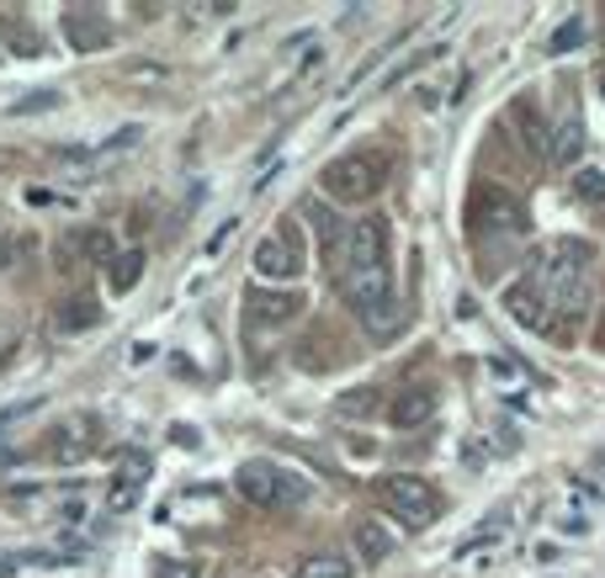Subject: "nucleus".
I'll list each match as a JSON object with an SVG mask.
<instances>
[{
    "instance_id": "obj_29",
    "label": "nucleus",
    "mask_w": 605,
    "mask_h": 578,
    "mask_svg": "<svg viewBox=\"0 0 605 578\" xmlns=\"http://www.w3.org/2000/svg\"><path fill=\"white\" fill-rule=\"evenodd\" d=\"M80 515H85V505L74 499V505H64V526H80Z\"/></svg>"
},
{
    "instance_id": "obj_1",
    "label": "nucleus",
    "mask_w": 605,
    "mask_h": 578,
    "mask_svg": "<svg viewBox=\"0 0 605 578\" xmlns=\"http://www.w3.org/2000/svg\"><path fill=\"white\" fill-rule=\"evenodd\" d=\"M335 287L372 335H393L404 324V303L393 292V265H387V217L383 213L351 223L345 250H340V261H335Z\"/></svg>"
},
{
    "instance_id": "obj_18",
    "label": "nucleus",
    "mask_w": 605,
    "mask_h": 578,
    "mask_svg": "<svg viewBox=\"0 0 605 578\" xmlns=\"http://www.w3.org/2000/svg\"><path fill=\"white\" fill-rule=\"evenodd\" d=\"M351 541H356V552H362L366 562H383V557L393 552V536H387L377 520H362V526L351 530Z\"/></svg>"
},
{
    "instance_id": "obj_21",
    "label": "nucleus",
    "mask_w": 605,
    "mask_h": 578,
    "mask_svg": "<svg viewBox=\"0 0 605 578\" xmlns=\"http://www.w3.org/2000/svg\"><path fill=\"white\" fill-rule=\"evenodd\" d=\"M584 38H589V22H584V17H568V22H563L553 38H547V53H574Z\"/></svg>"
},
{
    "instance_id": "obj_12",
    "label": "nucleus",
    "mask_w": 605,
    "mask_h": 578,
    "mask_svg": "<svg viewBox=\"0 0 605 578\" xmlns=\"http://www.w3.org/2000/svg\"><path fill=\"white\" fill-rule=\"evenodd\" d=\"M505 308L521 329H553V308L542 303V292H536L532 282H515V287L505 292Z\"/></svg>"
},
{
    "instance_id": "obj_2",
    "label": "nucleus",
    "mask_w": 605,
    "mask_h": 578,
    "mask_svg": "<svg viewBox=\"0 0 605 578\" xmlns=\"http://www.w3.org/2000/svg\"><path fill=\"white\" fill-rule=\"evenodd\" d=\"M234 488H240V499H250L255 509H298V505H309V483L298 478L292 467L266 462V457L240 462Z\"/></svg>"
},
{
    "instance_id": "obj_17",
    "label": "nucleus",
    "mask_w": 605,
    "mask_h": 578,
    "mask_svg": "<svg viewBox=\"0 0 605 578\" xmlns=\"http://www.w3.org/2000/svg\"><path fill=\"white\" fill-rule=\"evenodd\" d=\"M383 409V393H377V387H351V393H340L335 398V414L340 419H372V414Z\"/></svg>"
},
{
    "instance_id": "obj_13",
    "label": "nucleus",
    "mask_w": 605,
    "mask_h": 578,
    "mask_svg": "<svg viewBox=\"0 0 605 578\" xmlns=\"http://www.w3.org/2000/svg\"><path fill=\"white\" fill-rule=\"evenodd\" d=\"M309 217H314V234H319V250H324V261H340V250H345V234H351V223H345L335 207H319V202H309Z\"/></svg>"
},
{
    "instance_id": "obj_30",
    "label": "nucleus",
    "mask_w": 605,
    "mask_h": 578,
    "mask_svg": "<svg viewBox=\"0 0 605 578\" xmlns=\"http://www.w3.org/2000/svg\"><path fill=\"white\" fill-rule=\"evenodd\" d=\"M219 578H234V574H219Z\"/></svg>"
},
{
    "instance_id": "obj_11",
    "label": "nucleus",
    "mask_w": 605,
    "mask_h": 578,
    "mask_svg": "<svg viewBox=\"0 0 605 578\" xmlns=\"http://www.w3.org/2000/svg\"><path fill=\"white\" fill-rule=\"evenodd\" d=\"M579 149H584V118H579V107H563L553 122V144H547V160L553 165H579Z\"/></svg>"
},
{
    "instance_id": "obj_25",
    "label": "nucleus",
    "mask_w": 605,
    "mask_h": 578,
    "mask_svg": "<svg viewBox=\"0 0 605 578\" xmlns=\"http://www.w3.org/2000/svg\"><path fill=\"white\" fill-rule=\"evenodd\" d=\"M154 578H202L192 557H154Z\"/></svg>"
},
{
    "instance_id": "obj_19",
    "label": "nucleus",
    "mask_w": 605,
    "mask_h": 578,
    "mask_svg": "<svg viewBox=\"0 0 605 578\" xmlns=\"http://www.w3.org/2000/svg\"><path fill=\"white\" fill-rule=\"evenodd\" d=\"M139 276H144V255H139V250H122L118 261L107 265V287L112 292H133Z\"/></svg>"
},
{
    "instance_id": "obj_3",
    "label": "nucleus",
    "mask_w": 605,
    "mask_h": 578,
    "mask_svg": "<svg viewBox=\"0 0 605 578\" xmlns=\"http://www.w3.org/2000/svg\"><path fill=\"white\" fill-rule=\"evenodd\" d=\"M377 499H383L387 515H399L410 530H425L441 515L436 483L420 478V473H387V478L377 483Z\"/></svg>"
},
{
    "instance_id": "obj_6",
    "label": "nucleus",
    "mask_w": 605,
    "mask_h": 578,
    "mask_svg": "<svg viewBox=\"0 0 605 578\" xmlns=\"http://www.w3.org/2000/svg\"><path fill=\"white\" fill-rule=\"evenodd\" d=\"M473 217H478V229H494V240H521V234H526V207H521V196L505 192V186L478 192Z\"/></svg>"
},
{
    "instance_id": "obj_22",
    "label": "nucleus",
    "mask_w": 605,
    "mask_h": 578,
    "mask_svg": "<svg viewBox=\"0 0 605 578\" xmlns=\"http://www.w3.org/2000/svg\"><path fill=\"white\" fill-rule=\"evenodd\" d=\"M139 483H144V473H122V483H112V488H107V509H112V515L133 509V499H139Z\"/></svg>"
},
{
    "instance_id": "obj_28",
    "label": "nucleus",
    "mask_w": 605,
    "mask_h": 578,
    "mask_svg": "<svg viewBox=\"0 0 605 578\" xmlns=\"http://www.w3.org/2000/svg\"><path fill=\"white\" fill-rule=\"evenodd\" d=\"M229 234H234V223H223L219 234H213V240H208V255H219V250H223V240H229Z\"/></svg>"
},
{
    "instance_id": "obj_7",
    "label": "nucleus",
    "mask_w": 605,
    "mask_h": 578,
    "mask_svg": "<svg viewBox=\"0 0 605 578\" xmlns=\"http://www.w3.org/2000/svg\"><path fill=\"white\" fill-rule=\"evenodd\" d=\"M64 43H70L74 53H101L112 43V22L101 17L97 6H70V11H64Z\"/></svg>"
},
{
    "instance_id": "obj_8",
    "label": "nucleus",
    "mask_w": 605,
    "mask_h": 578,
    "mask_svg": "<svg viewBox=\"0 0 605 578\" xmlns=\"http://www.w3.org/2000/svg\"><path fill=\"white\" fill-rule=\"evenodd\" d=\"M441 409V393L431 383H414L404 387L393 404H387V419H393V430H420V425H431Z\"/></svg>"
},
{
    "instance_id": "obj_23",
    "label": "nucleus",
    "mask_w": 605,
    "mask_h": 578,
    "mask_svg": "<svg viewBox=\"0 0 605 578\" xmlns=\"http://www.w3.org/2000/svg\"><path fill=\"white\" fill-rule=\"evenodd\" d=\"M574 196L589 207H605V170H579L574 175Z\"/></svg>"
},
{
    "instance_id": "obj_9",
    "label": "nucleus",
    "mask_w": 605,
    "mask_h": 578,
    "mask_svg": "<svg viewBox=\"0 0 605 578\" xmlns=\"http://www.w3.org/2000/svg\"><path fill=\"white\" fill-rule=\"evenodd\" d=\"M298 314H303V297L298 292H250L244 297V318L255 329H276V324H288Z\"/></svg>"
},
{
    "instance_id": "obj_27",
    "label": "nucleus",
    "mask_w": 605,
    "mask_h": 578,
    "mask_svg": "<svg viewBox=\"0 0 605 578\" xmlns=\"http://www.w3.org/2000/svg\"><path fill=\"white\" fill-rule=\"evenodd\" d=\"M17 568H22V557H17V552H0V578H11Z\"/></svg>"
},
{
    "instance_id": "obj_15",
    "label": "nucleus",
    "mask_w": 605,
    "mask_h": 578,
    "mask_svg": "<svg viewBox=\"0 0 605 578\" xmlns=\"http://www.w3.org/2000/svg\"><path fill=\"white\" fill-rule=\"evenodd\" d=\"M64 250H74V255H85V261H118V240L107 234V229H80V234H70L64 240Z\"/></svg>"
},
{
    "instance_id": "obj_5",
    "label": "nucleus",
    "mask_w": 605,
    "mask_h": 578,
    "mask_svg": "<svg viewBox=\"0 0 605 578\" xmlns=\"http://www.w3.org/2000/svg\"><path fill=\"white\" fill-rule=\"evenodd\" d=\"M255 276H266V282H292V276H303V234H298V223H282V229H271L266 240L255 244Z\"/></svg>"
},
{
    "instance_id": "obj_31",
    "label": "nucleus",
    "mask_w": 605,
    "mask_h": 578,
    "mask_svg": "<svg viewBox=\"0 0 605 578\" xmlns=\"http://www.w3.org/2000/svg\"><path fill=\"white\" fill-rule=\"evenodd\" d=\"M601 85H605V70H601Z\"/></svg>"
},
{
    "instance_id": "obj_24",
    "label": "nucleus",
    "mask_w": 605,
    "mask_h": 578,
    "mask_svg": "<svg viewBox=\"0 0 605 578\" xmlns=\"http://www.w3.org/2000/svg\"><path fill=\"white\" fill-rule=\"evenodd\" d=\"M59 91H38V97H22V101H11V118H32V112H53L59 107Z\"/></svg>"
},
{
    "instance_id": "obj_26",
    "label": "nucleus",
    "mask_w": 605,
    "mask_h": 578,
    "mask_svg": "<svg viewBox=\"0 0 605 578\" xmlns=\"http://www.w3.org/2000/svg\"><path fill=\"white\" fill-rule=\"evenodd\" d=\"M11 261H17V240H11V234H0V271H6Z\"/></svg>"
},
{
    "instance_id": "obj_4",
    "label": "nucleus",
    "mask_w": 605,
    "mask_h": 578,
    "mask_svg": "<svg viewBox=\"0 0 605 578\" xmlns=\"http://www.w3.org/2000/svg\"><path fill=\"white\" fill-rule=\"evenodd\" d=\"M387 181V154H366V149H356V154H340L335 165H324V192L335 196V202H366V196H377Z\"/></svg>"
},
{
    "instance_id": "obj_10",
    "label": "nucleus",
    "mask_w": 605,
    "mask_h": 578,
    "mask_svg": "<svg viewBox=\"0 0 605 578\" xmlns=\"http://www.w3.org/2000/svg\"><path fill=\"white\" fill-rule=\"evenodd\" d=\"M97 419H74V425H59L49 440V457L59 462V467H74V462H85L91 452H97V430H91Z\"/></svg>"
},
{
    "instance_id": "obj_16",
    "label": "nucleus",
    "mask_w": 605,
    "mask_h": 578,
    "mask_svg": "<svg viewBox=\"0 0 605 578\" xmlns=\"http://www.w3.org/2000/svg\"><path fill=\"white\" fill-rule=\"evenodd\" d=\"M0 43H11V53H22V59H38V53H43L38 27L22 22V17H0Z\"/></svg>"
},
{
    "instance_id": "obj_20",
    "label": "nucleus",
    "mask_w": 605,
    "mask_h": 578,
    "mask_svg": "<svg viewBox=\"0 0 605 578\" xmlns=\"http://www.w3.org/2000/svg\"><path fill=\"white\" fill-rule=\"evenodd\" d=\"M356 568L345 562V557L335 552H309V557H298V578H351Z\"/></svg>"
},
{
    "instance_id": "obj_14",
    "label": "nucleus",
    "mask_w": 605,
    "mask_h": 578,
    "mask_svg": "<svg viewBox=\"0 0 605 578\" xmlns=\"http://www.w3.org/2000/svg\"><path fill=\"white\" fill-rule=\"evenodd\" d=\"M64 335H80V329H97L101 324V303H91V297H64L59 303V318H53Z\"/></svg>"
}]
</instances>
